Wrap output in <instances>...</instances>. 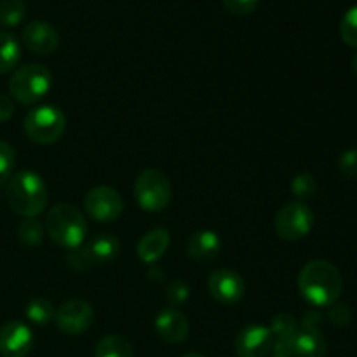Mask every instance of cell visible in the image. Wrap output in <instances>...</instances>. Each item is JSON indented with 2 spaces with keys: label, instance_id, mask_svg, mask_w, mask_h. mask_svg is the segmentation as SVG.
<instances>
[{
  "label": "cell",
  "instance_id": "ba28073f",
  "mask_svg": "<svg viewBox=\"0 0 357 357\" xmlns=\"http://www.w3.org/2000/svg\"><path fill=\"white\" fill-rule=\"evenodd\" d=\"M84 209L89 218L100 223H112L124 211V201L121 194L112 187H94L84 197Z\"/></svg>",
  "mask_w": 357,
  "mask_h": 357
},
{
  "label": "cell",
  "instance_id": "d6986e66",
  "mask_svg": "<svg viewBox=\"0 0 357 357\" xmlns=\"http://www.w3.org/2000/svg\"><path fill=\"white\" fill-rule=\"evenodd\" d=\"M21 59V44L13 33L0 31V75L16 68Z\"/></svg>",
  "mask_w": 357,
  "mask_h": 357
},
{
  "label": "cell",
  "instance_id": "277c9868",
  "mask_svg": "<svg viewBox=\"0 0 357 357\" xmlns=\"http://www.w3.org/2000/svg\"><path fill=\"white\" fill-rule=\"evenodd\" d=\"M52 87V73L47 66L28 63L13 73L9 80V93L21 105H35L45 98Z\"/></svg>",
  "mask_w": 357,
  "mask_h": 357
},
{
  "label": "cell",
  "instance_id": "3957f363",
  "mask_svg": "<svg viewBox=\"0 0 357 357\" xmlns=\"http://www.w3.org/2000/svg\"><path fill=\"white\" fill-rule=\"evenodd\" d=\"M45 234L65 250H79L87 236V222L73 204H58L45 216Z\"/></svg>",
  "mask_w": 357,
  "mask_h": 357
},
{
  "label": "cell",
  "instance_id": "8fae6325",
  "mask_svg": "<svg viewBox=\"0 0 357 357\" xmlns=\"http://www.w3.org/2000/svg\"><path fill=\"white\" fill-rule=\"evenodd\" d=\"M208 288L213 298L223 305H236L246 293L244 279L229 268H220L213 272L208 279Z\"/></svg>",
  "mask_w": 357,
  "mask_h": 357
},
{
  "label": "cell",
  "instance_id": "d6a6232c",
  "mask_svg": "<svg viewBox=\"0 0 357 357\" xmlns=\"http://www.w3.org/2000/svg\"><path fill=\"white\" fill-rule=\"evenodd\" d=\"M352 68H354V72L357 73V54L354 56V59H352Z\"/></svg>",
  "mask_w": 357,
  "mask_h": 357
},
{
  "label": "cell",
  "instance_id": "5bb4252c",
  "mask_svg": "<svg viewBox=\"0 0 357 357\" xmlns=\"http://www.w3.org/2000/svg\"><path fill=\"white\" fill-rule=\"evenodd\" d=\"M155 330L159 337L167 344H180L188 337L190 323L187 316L174 307L160 310L155 319Z\"/></svg>",
  "mask_w": 357,
  "mask_h": 357
},
{
  "label": "cell",
  "instance_id": "9c48e42d",
  "mask_svg": "<svg viewBox=\"0 0 357 357\" xmlns=\"http://www.w3.org/2000/svg\"><path fill=\"white\" fill-rule=\"evenodd\" d=\"M54 321L63 333L82 335L93 324L94 310L86 300H68L56 310Z\"/></svg>",
  "mask_w": 357,
  "mask_h": 357
},
{
  "label": "cell",
  "instance_id": "ac0fdd59",
  "mask_svg": "<svg viewBox=\"0 0 357 357\" xmlns=\"http://www.w3.org/2000/svg\"><path fill=\"white\" fill-rule=\"evenodd\" d=\"M86 250L87 258H89L91 264L105 265L110 264L115 260V257L121 251V243L115 236L110 234H100L98 237H94L89 243V246L84 248Z\"/></svg>",
  "mask_w": 357,
  "mask_h": 357
},
{
  "label": "cell",
  "instance_id": "30bf717a",
  "mask_svg": "<svg viewBox=\"0 0 357 357\" xmlns=\"http://www.w3.org/2000/svg\"><path fill=\"white\" fill-rule=\"evenodd\" d=\"M274 342L271 328L251 324L241 330L234 349H236L237 357H267L272 352Z\"/></svg>",
  "mask_w": 357,
  "mask_h": 357
},
{
  "label": "cell",
  "instance_id": "f1b7e54d",
  "mask_svg": "<svg viewBox=\"0 0 357 357\" xmlns=\"http://www.w3.org/2000/svg\"><path fill=\"white\" fill-rule=\"evenodd\" d=\"M260 0H223V6L236 16H248L258 7Z\"/></svg>",
  "mask_w": 357,
  "mask_h": 357
},
{
  "label": "cell",
  "instance_id": "484cf974",
  "mask_svg": "<svg viewBox=\"0 0 357 357\" xmlns=\"http://www.w3.org/2000/svg\"><path fill=\"white\" fill-rule=\"evenodd\" d=\"M340 37L351 47H357V6L344 14L340 23Z\"/></svg>",
  "mask_w": 357,
  "mask_h": 357
},
{
  "label": "cell",
  "instance_id": "5b68a950",
  "mask_svg": "<svg viewBox=\"0 0 357 357\" xmlns=\"http://www.w3.org/2000/svg\"><path fill=\"white\" fill-rule=\"evenodd\" d=\"M28 139L37 145H52L66 129V117L58 107L42 105L26 114L23 124Z\"/></svg>",
  "mask_w": 357,
  "mask_h": 357
},
{
  "label": "cell",
  "instance_id": "1f68e13d",
  "mask_svg": "<svg viewBox=\"0 0 357 357\" xmlns=\"http://www.w3.org/2000/svg\"><path fill=\"white\" fill-rule=\"evenodd\" d=\"M183 357H206V356L199 354V352H190V354H185Z\"/></svg>",
  "mask_w": 357,
  "mask_h": 357
},
{
  "label": "cell",
  "instance_id": "52a82bcc",
  "mask_svg": "<svg viewBox=\"0 0 357 357\" xmlns=\"http://www.w3.org/2000/svg\"><path fill=\"white\" fill-rule=\"evenodd\" d=\"M314 227V213L305 202H288L282 206L274 218V230L282 241L303 239L310 234Z\"/></svg>",
  "mask_w": 357,
  "mask_h": 357
},
{
  "label": "cell",
  "instance_id": "83f0119b",
  "mask_svg": "<svg viewBox=\"0 0 357 357\" xmlns=\"http://www.w3.org/2000/svg\"><path fill=\"white\" fill-rule=\"evenodd\" d=\"M338 169L345 178H357V149H349L342 153Z\"/></svg>",
  "mask_w": 357,
  "mask_h": 357
},
{
  "label": "cell",
  "instance_id": "603a6c76",
  "mask_svg": "<svg viewBox=\"0 0 357 357\" xmlns=\"http://www.w3.org/2000/svg\"><path fill=\"white\" fill-rule=\"evenodd\" d=\"M26 317L33 324H38V326H44V324H49L56 316V310L52 307V303L45 298H33L26 305Z\"/></svg>",
  "mask_w": 357,
  "mask_h": 357
},
{
  "label": "cell",
  "instance_id": "2e32d148",
  "mask_svg": "<svg viewBox=\"0 0 357 357\" xmlns=\"http://www.w3.org/2000/svg\"><path fill=\"white\" fill-rule=\"evenodd\" d=\"M222 250V239L213 230H199L188 239L187 253L197 264H208L215 260Z\"/></svg>",
  "mask_w": 357,
  "mask_h": 357
},
{
  "label": "cell",
  "instance_id": "4316f807",
  "mask_svg": "<svg viewBox=\"0 0 357 357\" xmlns=\"http://www.w3.org/2000/svg\"><path fill=\"white\" fill-rule=\"evenodd\" d=\"M16 166V152L7 142H0V183L9 181Z\"/></svg>",
  "mask_w": 357,
  "mask_h": 357
},
{
  "label": "cell",
  "instance_id": "44dd1931",
  "mask_svg": "<svg viewBox=\"0 0 357 357\" xmlns=\"http://www.w3.org/2000/svg\"><path fill=\"white\" fill-rule=\"evenodd\" d=\"M271 331L274 335L275 342H284V344H291L293 337L298 331V324L291 314H278L272 317Z\"/></svg>",
  "mask_w": 357,
  "mask_h": 357
},
{
  "label": "cell",
  "instance_id": "9a60e30c",
  "mask_svg": "<svg viewBox=\"0 0 357 357\" xmlns=\"http://www.w3.org/2000/svg\"><path fill=\"white\" fill-rule=\"evenodd\" d=\"M291 349L295 357H324L328 345L319 328L302 324V328L293 337Z\"/></svg>",
  "mask_w": 357,
  "mask_h": 357
},
{
  "label": "cell",
  "instance_id": "ffe728a7",
  "mask_svg": "<svg viewBox=\"0 0 357 357\" xmlns=\"http://www.w3.org/2000/svg\"><path fill=\"white\" fill-rule=\"evenodd\" d=\"M94 357H135V351L129 340L121 335H108L101 338L94 351Z\"/></svg>",
  "mask_w": 357,
  "mask_h": 357
},
{
  "label": "cell",
  "instance_id": "4dcf8cb0",
  "mask_svg": "<svg viewBox=\"0 0 357 357\" xmlns=\"http://www.w3.org/2000/svg\"><path fill=\"white\" fill-rule=\"evenodd\" d=\"M271 357H293L291 352L282 351V349H272V356Z\"/></svg>",
  "mask_w": 357,
  "mask_h": 357
},
{
  "label": "cell",
  "instance_id": "6da1fadb",
  "mask_svg": "<svg viewBox=\"0 0 357 357\" xmlns=\"http://www.w3.org/2000/svg\"><path fill=\"white\" fill-rule=\"evenodd\" d=\"M298 291L307 303L317 309L337 303L344 291L340 271L326 260H312L300 271Z\"/></svg>",
  "mask_w": 357,
  "mask_h": 357
},
{
  "label": "cell",
  "instance_id": "d4e9b609",
  "mask_svg": "<svg viewBox=\"0 0 357 357\" xmlns=\"http://www.w3.org/2000/svg\"><path fill=\"white\" fill-rule=\"evenodd\" d=\"M291 192L300 202L312 199L317 192V181L310 173H300L293 178Z\"/></svg>",
  "mask_w": 357,
  "mask_h": 357
},
{
  "label": "cell",
  "instance_id": "f546056e",
  "mask_svg": "<svg viewBox=\"0 0 357 357\" xmlns=\"http://www.w3.org/2000/svg\"><path fill=\"white\" fill-rule=\"evenodd\" d=\"M14 114V103L9 96L0 93V124L9 121Z\"/></svg>",
  "mask_w": 357,
  "mask_h": 357
},
{
  "label": "cell",
  "instance_id": "cb8c5ba5",
  "mask_svg": "<svg viewBox=\"0 0 357 357\" xmlns=\"http://www.w3.org/2000/svg\"><path fill=\"white\" fill-rule=\"evenodd\" d=\"M45 236V227L35 218H24L21 225L17 227V237L24 246L35 248L42 244Z\"/></svg>",
  "mask_w": 357,
  "mask_h": 357
},
{
  "label": "cell",
  "instance_id": "e0dca14e",
  "mask_svg": "<svg viewBox=\"0 0 357 357\" xmlns=\"http://www.w3.org/2000/svg\"><path fill=\"white\" fill-rule=\"evenodd\" d=\"M171 237L166 229H153L138 241L136 253L143 264H155L166 255Z\"/></svg>",
  "mask_w": 357,
  "mask_h": 357
},
{
  "label": "cell",
  "instance_id": "7402d4cb",
  "mask_svg": "<svg viewBox=\"0 0 357 357\" xmlns=\"http://www.w3.org/2000/svg\"><path fill=\"white\" fill-rule=\"evenodd\" d=\"M24 16H26V6L23 0H2L0 2V26H17L24 20Z\"/></svg>",
  "mask_w": 357,
  "mask_h": 357
},
{
  "label": "cell",
  "instance_id": "4fadbf2b",
  "mask_svg": "<svg viewBox=\"0 0 357 357\" xmlns=\"http://www.w3.org/2000/svg\"><path fill=\"white\" fill-rule=\"evenodd\" d=\"M23 45L33 54L47 56L58 49L59 35L54 26L44 21H31L23 28L21 33Z\"/></svg>",
  "mask_w": 357,
  "mask_h": 357
},
{
  "label": "cell",
  "instance_id": "7c38bea8",
  "mask_svg": "<svg viewBox=\"0 0 357 357\" xmlns=\"http://www.w3.org/2000/svg\"><path fill=\"white\" fill-rule=\"evenodd\" d=\"M31 345L33 333L21 321H9L0 328V354L3 357H24Z\"/></svg>",
  "mask_w": 357,
  "mask_h": 357
},
{
  "label": "cell",
  "instance_id": "7a4b0ae2",
  "mask_svg": "<svg viewBox=\"0 0 357 357\" xmlns=\"http://www.w3.org/2000/svg\"><path fill=\"white\" fill-rule=\"evenodd\" d=\"M6 194L10 209L23 218H35L40 215L49 201L44 180L28 169L17 171L9 178Z\"/></svg>",
  "mask_w": 357,
  "mask_h": 357
},
{
  "label": "cell",
  "instance_id": "8992f818",
  "mask_svg": "<svg viewBox=\"0 0 357 357\" xmlns=\"http://www.w3.org/2000/svg\"><path fill=\"white\" fill-rule=\"evenodd\" d=\"M171 183L159 169H145L135 181V199L146 213H159L171 202Z\"/></svg>",
  "mask_w": 357,
  "mask_h": 357
}]
</instances>
